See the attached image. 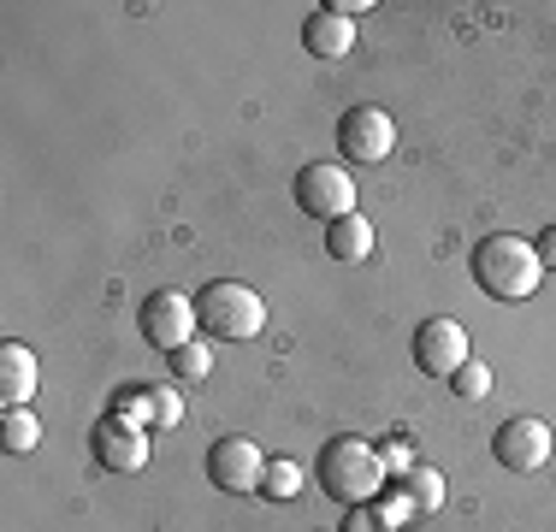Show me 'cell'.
Masks as SVG:
<instances>
[{"label": "cell", "mask_w": 556, "mask_h": 532, "mask_svg": "<svg viewBox=\"0 0 556 532\" xmlns=\"http://www.w3.org/2000/svg\"><path fill=\"white\" fill-rule=\"evenodd\" d=\"M314 479H320V491L343 509H362V503H379L386 497V461H379V444H367V438H326L320 444V461H314Z\"/></svg>", "instance_id": "1"}, {"label": "cell", "mask_w": 556, "mask_h": 532, "mask_svg": "<svg viewBox=\"0 0 556 532\" xmlns=\"http://www.w3.org/2000/svg\"><path fill=\"white\" fill-rule=\"evenodd\" d=\"M468 266H473V284H480L492 302H527L539 290V278H545L539 249L521 243V237H509V231L485 237V243L468 255Z\"/></svg>", "instance_id": "2"}, {"label": "cell", "mask_w": 556, "mask_h": 532, "mask_svg": "<svg viewBox=\"0 0 556 532\" xmlns=\"http://www.w3.org/2000/svg\"><path fill=\"white\" fill-rule=\"evenodd\" d=\"M195 326H202V338H214V343H249V338H261V326H267V302H261L249 284L219 278V284H207L202 296H195Z\"/></svg>", "instance_id": "3"}, {"label": "cell", "mask_w": 556, "mask_h": 532, "mask_svg": "<svg viewBox=\"0 0 556 532\" xmlns=\"http://www.w3.org/2000/svg\"><path fill=\"white\" fill-rule=\"evenodd\" d=\"M296 207L308 213V219H343V213H355V178L350 166H338V160H308V166L296 172Z\"/></svg>", "instance_id": "4"}, {"label": "cell", "mask_w": 556, "mask_h": 532, "mask_svg": "<svg viewBox=\"0 0 556 532\" xmlns=\"http://www.w3.org/2000/svg\"><path fill=\"white\" fill-rule=\"evenodd\" d=\"M137 331H142V343H154L161 355L184 350V343L202 331L195 326V302L184 296V290H154V296L137 308Z\"/></svg>", "instance_id": "5"}, {"label": "cell", "mask_w": 556, "mask_h": 532, "mask_svg": "<svg viewBox=\"0 0 556 532\" xmlns=\"http://www.w3.org/2000/svg\"><path fill=\"white\" fill-rule=\"evenodd\" d=\"M391 149H396V118L386 106H343V118H338V154L343 160L374 166V160H386Z\"/></svg>", "instance_id": "6"}, {"label": "cell", "mask_w": 556, "mask_h": 532, "mask_svg": "<svg viewBox=\"0 0 556 532\" xmlns=\"http://www.w3.org/2000/svg\"><path fill=\"white\" fill-rule=\"evenodd\" d=\"M462 362H473L468 350V331H462V319H420L415 326V367L427 372V379H450Z\"/></svg>", "instance_id": "7"}, {"label": "cell", "mask_w": 556, "mask_h": 532, "mask_svg": "<svg viewBox=\"0 0 556 532\" xmlns=\"http://www.w3.org/2000/svg\"><path fill=\"white\" fill-rule=\"evenodd\" d=\"M89 456H96L108 473H142L149 468V426L108 415L96 432H89Z\"/></svg>", "instance_id": "8"}, {"label": "cell", "mask_w": 556, "mask_h": 532, "mask_svg": "<svg viewBox=\"0 0 556 532\" xmlns=\"http://www.w3.org/2000/svg\"><path fill=\"white\" fill-rule=\"evenodd\" d=\"M261 479H267V456H261L255 438H214V449H207V485L261 491Z\"/></svg>", "instance_id": "9"}, {"label": "cell", "mask_w": 556, "mask_h": 532, "mask_svg": "<svg viewBox=\"0 0 556 532\" xmlns=\"http://www.w3.org/2000/svg\"><path fill=\"white\" fill-rule=\"evenodd\" d=\"M492 456H497L509 473H539V468L551 461V426L533 420V415L503 420L497 438H492Z\"/></svg>", "instance_id": "10"}, {"label": "cell", "mask_w": 556, "mask_h": 532, "mask_svg": "<svg viewBox=\"0 0 556 532\" xmlns=\"http://www.w3.org/2000/svg\"><path fill=\"white\" fill-rule=\"evenodd\" d=\"M36 396V355L30 343L7 338L0 343V408H24Z\"/></svg>", "instance_id": "11"}, {"label": "cell", "mask_w": 556, "mask_h": 532, "mask_svg": "<svg viewBox=\"0 0 556 532\" xmlns=\"http://www.w3.org/2000/svg\"><path fill=\"white\" fill-rule=\"evenodd\" d=\"M302 48H308L314 60H343V53L355 48V18H343V12H332V7L308 12V24H302Z\"/></svg>", "instance_id": "12"}, {"label": "cell", "mask_w": 556, "mask_h": 532, "mask_svg": "<svg viewBox=\"0 0 556 532\" xmlns=\"http://www.w3.org/2000/svg\"><path fill=\"white\" fill-rule=\"evenodd\" d=\"M326 255L332 261H367L374 255V225H367V213H343V219L326 225Z\"/></svg>", "instance_id": "13"}, {"label": "cell", "mask_w": 556, "mask_h": 532, "mask_svg": "<svg viewBox=\"0 0 556 532\" xmlns=\"http://www.w3.org/2000/svg\"><path fill=\"white\" fill-rule=\"evenodd\" d=\"M137 426H149V432H166V426L184 420V391L178 384H142L137 396V415H130Z\"/></svg>", "instance_id": "14"}, {"label": "cell", "mask_w": 556, "mask_h": 532, "mask_svg": "<svg viewBox=\"0 0 556 532\" xmlns=\"http://www.w3.org/2000/svg\"><path fill=\"white\" fill-rule=\"evenodd\" d=\"M396 497H403L415 515H439L444 509V473L427 468V461H415V468L396 479Z\"/></svg>", "instance_id": "15"}, {"label": "cell", "mask_w": 556, "mask_h": 532, "mask_svg": "<svg viewBox=\"0 0 556 532\" xmlns=\"http://www.w3.org/2000/svg\"><path fill=\"white\" fill-rule=\"evenodd\" d=\"M408 515H415V509H408L403 497H379V503H362V509L343 515L338 532H403Z\"/></svg>", "instance_id": "16"}, {"label": "cell", "mask_w": 556, "mask_h": 532, "mask_svg": "<svg viewBox=\"0 0 556 532\" xmlns=\"http://www.w3.org/2000/svg\"><path fill=\"white\" fill-rule=\"evenodd\" d=\"M302 485H308V468H302V461H290V456H273L267 461V479H261V497L290 503V497H302Z\"/></svg>", "instance_id": "17"}, {"label": "cell", "mask_w": 556, "mask_h": 532, "mask_svg": "<svg viewBox=\"0 0 556 532\" xmlns=\"http://www.w3.org/2000/svg\"><path fill=\"white\" fill-rule=\"evenodd\" d=\"M0 444H7V456H30L42 444V426H36L30 408H7L0 415Z\"/></svg>", "instance_id": "18"}, {"label": "cell", "mask_w": 556, "mask_h": 532, "mask_svg": "<svg viewBox=\"0 0 556 532\" xmlns=\"http://www.w3.org/2000/svg\"><path fill=\"white\" fill-rule=\"evenodd\" d=\"M166 362H172V379H184V384L207 379V372H214V338H190L184 350H172Z\"/></svg>", "instance_id": "19"}, {"label": "cell", "mask_w": 556, "mask_h": 532, "mask_svg": "<svg viewBox=\"0 0 556 532\" xmlns=\"http://www.w3.org/2000/svg\"><path fill=\"white\" fill-rule=\"evenodd\" d=\"M444 384L462 396V403H485V396H492V367H485V362H462Z\"/></svg>", "instance_id": "20"}, {"label": "cell", "mask_w": 556, "mask_h": 532, "mask_svg": "<svg viewBox=\"0 0 556 532\" xmlns=\"http://www.w3.org/2000/svg\"><path fill=\"white\" fill-rule=\"evenodd\" d=\"M379 461H386V473L403 479L408 468H415V449H408V438H391V444H379Z\"/></svg>", "instance_id": "21"}, {"label": "cell", "mask_w": 556, "mask_h": 532, "mask_svg": "<svg viewBox=\"0 0 556 532\" xmlns=\"http://www.w3.org/2000/svg\"><path fill=\"white\" fill-rule=\"evenodd\" d=\"M533 249H539V261H545V266H556V225H551V231H545V237H539V243H533Z\"/></svg>", "instance_id": "22"}]
</instances>
